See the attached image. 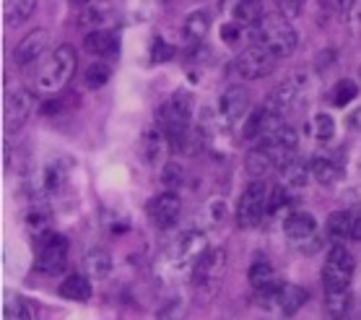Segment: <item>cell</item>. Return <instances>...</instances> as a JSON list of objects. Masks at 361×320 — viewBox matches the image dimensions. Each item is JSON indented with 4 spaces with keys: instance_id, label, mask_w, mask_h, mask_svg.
Returning <instances> with one entry per match:
<instances>
[{
    "instance_id": "6da1fadb",
    "label": "cell",
    "mask_w": 361,
    "mask_h": 320,
    "mask_svg": "<svg viewBox=\"0 0 361 320\" xmlns=\"http://www.w3.org/2000/svg\"><path fill=\"white\" fill-rule=\"evenodd\" d=\"M75 68H78V52L71 45H58L49 60H44L34 76V91L39 97H58L71 83Z\"/></svg>"
},
{
    "instance_id": "7a4b0ae2",
    "label": "cell",
    "mask_w": 361,
    "mask_h": 320,
    "mask_svg": "<svg viewBox=\"0 0 361 320\" xmlns=\"http://www.w3.org/2000/svg\"><path fill=\"white\" fill-rule=\"evenodd\" d=\"M255 45H263L276 58H288L299 45V37L283 13H265L255 24Z\"/></svg>"
},
{
    "instance_id": "3957f363",
    "label": "cell",
    "mask_w": 361,
    "mask_h": 320,
    "mask_svg": "<svg viewBox=\"0 0 361 320\" xmlns=\"http://www.w3.org/2000/svg\"><path fill=\"white\" fill-rule=\"evenodd\" d=\"M192 109H195V99L185 89L174 91L172 97L161 105V109H159V128L166 133V138L172 141L174 146H177V141L192 128V125H190Z\"/></svg>"
},
{
    "instance_id": "277c9868",
    "label": "cell",
    "mask_w": 361,
    "mask_h": 320,
    "mask_svg": "<svg viewBox=\"0 0 361 320\" xmlns=\"http://www.w3.org/2000/svg\"><path fill=\"white\" fill-rule=\"evenodd\" d=\"M257 295V304L263 310L281 312V315H294L304 307V302L310 300V292L296 284H286V281H276L273 287L255 292Z\"/></svg>"
},
{
    "instance_id": "5b68a950",
    "label": "cell",
    "mask_w": 361,
    "mask_h": 320,
    "mask_svg": "<svg viewBox=\"0 0 361 320\" xmlns=\"http://www.w3.org/2000/svg\"><path fill=\"white\" fill-rule=\"evenodd\" d=\"M34 266L42 273H60L68 266V239L60 232H42L34 239Z\"/></svg>"
},
{
    "instance_id": "8992f818",
    "label": "cell",
    "mask_w": 361,
    "mask_h": 320,
    "mask_svg": "<svg viewBox=\"0 0 361 320\" xmlns=\"http://www.w3.org/2000/svg\"><path fill=\"white\" fill-rule=\"evenodd\" d=\"M268 196L271 190L265 188L263 180H252L242 190L237 201V224L242 230H252L268 216Z\"/></svg>"
},
{
    "instance_id": "52a82bcc",
    "label": "cell",
    "mask_w": 361,
    "mask_h": 320,
    "mask_svg": "<svg viewBox=\"0 0 361 320\" xmlns=\"http://www.w3.org/2000/svg\"><path fill=\"white\" fill-rule=\"evenodd\" d=\"M353 255L343 245H333L328 253V261L322 266V287L325 292H345L353 279Z\"/></svg>"
},
{
    "instance_id": "ba28073f",
    "label": "cell",
    "mask_w": 361,
    "mask_h": 320,
    "mask_svg": "<svg viewBox=\"0 0 361 320\" xmlns=\"http://www.w3.org/2000/svg\"><path fill=\"white\" fill-rule=\"evenodd\" d=\"M312 94V83H310V76H291L281 83L279 89L271 91V97L265 102V107H271L276 112H288V109H296L302 107Z\"/></svg>"
},
{
    "instance_id": "9c48e42d",
    "label": "cell",
    "mask_w": 361,
    "mask_h": 320,
    "mask_svg": "<svg viewBox=\"0 0 361 320\" xmlns=\"http://www.w3.org/2000/svg\"><path fill=\"white\" fill-rule=\"evenodd\" d=\"M257 148L263 151L268 159L273 162L276 170H283L296 159V148H299V136H296L294 128L283 125L279 133H273L271 138H265L257 143Z\"/></svg>"
},
{
    "instance_id": "30bf717a",
    "label": "cell",
    "mask_w": 361,
    "mask_h": 320,
    "mask_svg": "<svg viewBox=\"0 0 361 320\" xmlns=\"http://www.w3.org/2000/svg\"><path fill=\"white\" fill-rule=\"evenodd\" d=\"M276 63H279V58L271 49H265L263 45H250L237 58V73L245 81H257V78L271 76L276 71Z\"/></svg>"
},
{
    "instance_id": "8fae6325",
    "label": "cell",
    "mask_w": 361,
    "mask_h": 320,
    "mask_svg": "<svg viewBox=\"0 0 361 320\" xmlns=\"http://www.w3.org/2000/svg\"><path fill=\"white\" fill-rule=\"evenodd\" d=\"M283 115L281 112H276V109H271V107H260V109H255V112H250V115L245 117V128H242V136H245L247 141H265L271 138L273 133H279L281 128H283Z\"/></svg>"
},
{
    "instance_id": "7c38bea8",
    "label": "cell",
    "mask_w": 361,
    "mask_h": 320,
    "mask_svg": "<svg viewBox=\"0 0 361 320\" xmlns=\"http://www.w3.org/2000/svg\"><path fill=\"white\" fill-rule=\"evenodd\" d=\"M224 268H226V253H224L221 247L205 250V253L197 258L195 266H192V281H195V287L205 289V287L219 284V279L224 276Z\"/></svg>"
},
{
    "instance_id": "4fadbf2b",
    "label": "cell",
    "mask_w": 361,
    "mask_h": 320,
    "mask_svg": "<svg viewBox=\"0 0 361 320\" xmlns=\"http://www.w3.org/2000/svg\"><path fill=\"white\" fill-rule=\"evenodd\" d=\"M47 47H49V32L47 29H34V32H29L16 45V49H13V63L18 68L34 66L47 52Z\"/></svg>"
},
{
    "instance_id": "5bb4252c",
    "label": "cell",
    "mask_w": 361,
    "mask_h": 320,
    "mask_svg": "<svg viewBox=\"0 0 361 320\" xmlns=\"http://www.w3.org/2000/svg\"><path fill=\"white\" fill-rule=\"evenodd\" d=\"M180 211H182V201L177 193H161V196L151 198L146 206V213L148 219L166 230V227H172L177 219H180Z\"/></svg>"
},
{
    "instance_id": "9a60e30c",
    "label": "cell",
    "mask_w": 361,
    "mask_h": 320,
    "mask_svg": "<svg viewBox=\"0 0 361 320\" xmlns=\"http://www.w3.org/2000/svg\"><path fill=\"white\" fill-rule=\"evenodd\" d=\"M283 232L294 245L302 247L317 237V219L310 211H291L283 219Z\"/></svg>"
},
{
    "instance_id": "2e32d148",
    "label": "cell",
    "mask_w": 361,
    "mask_h": 320,
    "mask_svg": "<svg viewBox=\"0 0 361 320\" xmlns=\"http://www.w3.org/2000/svg\"><path fill=\"white\" fill-rule=\"evenodd\" d=\"M338 156L341 154H336V151H317L310 159V174L320 185H333L343 177V162Z\"/></svg>"
},
{
    "instance_id": "e0dca14e",
    "label": "cell",
    "mask_w": 361,
    "mask_h": 320,
    "mask_svg": "<svg viewBox=\"0 0 361 320\" xmlns=\"http://www.w3.org/2000/svg\"><path fill=\"white\" fill-rule=\"evenodd\" d=\"M32 112V97L24 89H11L6 94V131L16 133L29 120Z\"/></svg>"
},
{
    "instance_id": "ac0fdd59",
    "label": "cell",
    "mask_w": 361,
    "mask_h": 320,
    "mask_svg": "<svg viewBox=\"0 0 361 320\" xmlns=\"http://www.w3.org/2000/svg\"><path fill=\"white\" fill-rule=\"evenodd\" d=\"M203 253H205V237H203V232H195V230L185 232L172 247L177 268H182V266H195L197 258Z\"/></svg>"
},
{
    "instance_id": "d6986e66",
    "label": "cell",
    "mask_w": 361,
    "mask_h": 320,
    "mask_svg": "<svg viewBox=\"0 0 361 320\" xmlns=\"http://www.w3.org/2000/svg\"><path fill=\"white\" fill-rule=\"evenodd\" d=\"M219 112L226 123H237L250 112V94L242 86H229L219 99Z\"/></svg>"
},
{
    "instance_id": "ffe728a7",
    "label": "cell",
    "mask_w": 361,
    "mask_h": 320,
    "mask_svg": "<svg viewBox=\"0 0 361 320\" xmlns=\"http://www.w3.org/2000/svg\"><path fill=\"white\" fill-rule=\"evenodd\" d=\"M83 47L99 58H117L120 52V34L112 29H94L83 37Z\"/></svg>"
},
{
    "instance_id": "44dd1931",
    "label": "cell",
    "mask_w": 361,
    "mask_h": 320,
    "mask_svg": "<svg viewBox=\"0 0 361 320\" xmlns=\"http://www.w3.org/2000/svg\"><path fill=\"white\" fill-rule=\"evenodd\" d=\"M169 143L172 141L166 138V133L161 128L146 131L143 133V141H140V154H143V159H146L148 165H159L166 156V151H169Z\"/></svg>"
},
{
    "instance_id": "7402d4cb",
    "label": "cell",
    "mask_w": 361,
    "mask_h": 320,
    "mask_svg": "<svg viewBox=\"0 0 361 320\" xmlns=\"http://www.w3.org/2000/svg\"><path fill=\"white\" fill-rule=\"evenodd\" d=\"M353 235V213L351 211H336L328 216L325 224V237L333 245H343V239H348Z\"/></svg>"
},
{
    "instance_id": "603a6c76",
    "label": "cell",
    "mask_w": 361,
    "mask_h": 320,
    "mask_svg": "<svg viewBox=\"0 0 361 320\" xmlns=\"http://www.w3.org/2000/svg\"><path fill=\"white\" fill-rule=\"evenodd\" d=\"M94 295V287H91V279L83 276V273H71L63 284H60V297H66L71 302H86Z\"/></svg>"
},
{
    "instance_id": "cb8c5ba5",
    "label": "cell",
    "mask_w": 361,
    "mask_h": 320,
    "mask_svg": "<svg viewBox=\"0 0 361 320\" xmlns=\"http://www.w3.org/2000/svg\"><path fill=\"white\" fill-rule=\"evenodd\" d=\"M208 29H211V16L205 13V11H195V13H190L188 18H185V40L190 42V45H197V42L205 40V34H208Z\"/></svg>"
},
{
    "instance_id": "d4e9b609",
    "label": "cell",
    "mask_w": 361,
    "mask_h": 320,
    "mask_svg": "<svg viewBox=\"0 0 361 320\" xmlns=\"http://www.w3.org/2000/svg\"><path fill=\"white\" fill-rule=\"evenodd\" d=\"M234 21L245 26L257 24L260 18L265 16L263 13V0H234Z\"/></svg>"
},
{
    "instance_id": "484cf974",
    "label": "cell",
    "mask_w": 361,
    "mask_h": 320,
    "mask_svg": "<svg viewBox=\"0 0 361 320\" xmlns=\"http://www.w3.org/2000/svg\"><path fill=\"white\" fill-rule=\"evenodd\" d=\"M351 310V295L345 292H325V318L328 320H345Z\"/></svg>"
},
{
    "instance_id": "4316f807",
    "label": "cell",
    "mask_w": 361,
    "mask_h": 320,
    "mask_svg": "<svg viewBox=\"0 0 361 320\" xmlns=\"http://www.w3.org/2000/svg\"><path fill=\"white\" fill-rule=\"evenodd\" d=\"M83 266L89 271V279H102V276H107L112 271V258H109L107 250H91L83 258Z\"/></svg>"
},
{
    "instance_id": "83f0119b",
    "label": "cell",
    "mask_w": 361,
    "mask_h": 320,
    "mask_svg": "<svg viewBox=\"0 0 361 320\" xmlns=\"http://www.w3.org/2000/svg\"><path fill=\"white\" fill-rule=\"evenodd\" d=\"M276 271H273V266L268 261H255L250 266V284H252L255 292H263V289L273 287L276 284Z\"/></svg>"
},
{
    "instance_id": "f1b7e54d",
    "label": "cell",
    "mask_w": 361,
    "mask_h": 320,
    "mask_svg": "<svg viewBox=\"0 0 361 320\" xmlns=\"http://www.w3.org/2000/svg\"><path fill=\"white\" fill-rule=\"evenodd\" d=\"M6 3V24L18 26L32 16L37 8V0H3Z\"/></svg>"
},
{
    "instance_id": "f546056e",
    "label": "cell",
    "mask_w": 361,
    "mask_h": 320,
    "mask_svg": "<svg viewBox=\"0 0 361 320\" xmlns=\"http://www.w3.org/2000/svg\"><path fill=\"white\" fill-rule=\"evenodd\" d=\"M247 172H250V177H255V180H260V177H265L268 172H273L276 167H273V162L268 159V156L260 151V148H255V151H250L247 154Z\"/></svg>"
},
{
    "instance_id": "4dcf8cb0",
    "label": "cell",
    "mask_w": 361,
    "mask_h": 320,
    "mask_svg": "<svg viewBox=\"0 0 361 320\" xmlns=\"http://www.w3.org/2000/svg\"><path fill=\"white\" fill-rule=\"evenodd\" d=\"M356 97H359V86H356L351 78H341V81L333 86V91H330V102L336 107H345Z\"/></svg>"
},
{
    "instance_id": "1f68e13d",
    "label": "cell",
    "mask_w": 361,
    "mask_h": 320,
    "mask_svg": "<svg viewBox=\"0 0 361 320\" xmlns=\"http://www.w3.org/2000/svg\"><path fill=\"white\" fill-rule=\"evenodd\" d=\"M312 136L320 141V143H328V141H333V136H336V123H333V117L325 115V112L314 115V120H312Z\"/></svg>"
},
{
    "instance_id": "d6a6232c",
    "label": "cell",
    "mask_w": 361,
    "mask_h": 320,
    "mask_svg": "<svg viewBox=\"0 0 361 320\" xmlns=\"http://www.w3.org/2000/svg\"><path fill=\"white\" fill-rule=\"evenodd\" d=\"M281 172H283L288 185H294V188H302L304 182H307V177H312V174H310V165H304L299 159H294V162L288 167H283Z\"/></svg>"
},
{
    "instance_id": "836d02e7",
    "label": "cell",
    "mask_w": 361,
    "mask_h": 320,
    "mask_svg": "<svg viewBox=\"0 0 361 320\" xmlns=\"http://www.w3.org/2000/svg\"><path fill=\"white\" fill-rule=\"evenodd\" d=\"M104 18H107V8H102V6H89L86 11H81L78 24H81L86 32H94V29H104V26H102Z\"/></svg>"
},
{
    "instance_id": "e575fe53",
    "label": "cell",
    "mask_w": 361,
    "mask_h": 320,
    "mask_svg": "<svg viewBox=\"0 0 361 320\" xmlns=\"http://www.w3.org/2000/svg\"><path fill=\"white\" fill-rule=\"evenodd\" d=\"M109 76H112V71H109L107 63H91V66L86 68V86L102 89V86L109 81Z\"/></svg>"
},
{
    "instance_id": "d590c367",
    "label": "cell",
    "mask_w": 361,
    "mask_h": 320,
    "mask_svg": "<svg viewBox=\"0 0 361 320\" xmlns=\"http://www.w3.org/2000/svg\"><path fill=\"white\" fill-rule=\"evenodd\" d=\"M185 315H188V304H185L182 297L166 300L161 304V310H159V320H185Z\"/></svg>"
},
{
    "instance_id": "8d00e7d4",
    "label": "cell",
    "mask_w": 361,
    "mask_h": 320,
    "mask_svg": "<svg viewBox=\"0 0 361 320\" xmlns=\"http://www.w3.org/2000/svg\"><path fill=\"white\" fill-rule=\"evenodd\" d=\"M6 320H32V307L21 297H11L6 302Z\"/></svg>"
},
{
    "instance_id": "74e56055",
    "label": "cell",
    "mask_w": 361,
    "mask_h": 320,
    "mask_svg": "<svg viewBox=\"0 0 361 320\" xmlns=\"http://www.w3.org/2000/svg\"><path fill=\"white\" fill-rule=\"evenodd\" d=\"M174 58V45L164 42L161 37H154V45H151V60L154 63H166V60Z\"/></svg>"
},
{
    "instance_id": "f35d334b",
    "label": "cell",
    "mask_w": 361,
    "mask_h": 320,
    "mask_svg": "<svg viewBox=\"0 0 361 320\" xmlns=\"http://www.w3.org/2000/svg\"><path fill=\"white\" fill-rule=\"evenodd\" d=\"M286 203H288L286 188H283V185H276V188L271 190V196H268V216H271V213H276V211H281Z\"/></svg>"
},
{
    "instance_id": "ab89813d",
    "label": "cell",
    "mask_w": 361,
    "mask_h": 320,
    "mask_svg": "<svg viewBox=\"0 0 361 320\" xmlns=\"http://www.w3.org/2000/svg\"><path fill=\"white\" fill-rule=\"evenodd\" d=\"M182 167L180 165H174V162H169V165L164 167V177H161V180H164V185L166 188H177V185H180L182 182Z\"/></svg>"
},
{
    "instance_id": "60d3db41",
    "label": "cell",
    "mask_w": 361,
    "mask_h": 320,
    "mask_svg": "<svg viewBox=\"0 0 361 320\" xmlns=\"http://www.w3.org/2000/svg\"><path fill=\"white\" fill-rule=\"evenodd\" d=\"M304 3L307 0H279L281 11H283V16H294V13H302Z\"/></svg>"
},
{
    "instance_id": "b9f144b4",
    "label": "cell",
    "mask_w": 361,
    "mask_h": 320,
    "mask_svg": "<svg viewBox=\"0 0 361 320\" xmlns=\"http://www.w3.org/2000/svg\"><path fill=\"white\" fill-rule=\"evenodd\" d=\"M353 3H356V0H328V6L336 11V13H348Z\"/></svg>"
},
{
    "instance_id": "7bdbcfd3",
    "label": "cell",
    "mask_w": 361,
    "mask_h": 320,
    "mask_svg": "<svg viewBox=\"0 0 361 320\" xmlns=\"http://www.w3.org/2000/svg\"><path fill=\"white\" fill-rule=\"evenodd\" d=\"M351 237L361 242V213H356V216H353V235H351Z\"/></svg>"
},
{
    "instance_id": "ee69618b",
    "label": "cell",
    "mask_w": 361,
    "mask_h": 320,
    "mask_svg": "<svg viewBox=\"0 0 361 320\" xmlns=\"http://www.w3.org/2000/svg\"><path fill=\"white\" fill-rule=\"evenodd\" d=\"M234 37L239 40V34H234V26H224V40H226V42H234Z\"/></svg>"
},
{
    "instance_id": "f6af8a7d",
    "label": "cell",
    "mask_w": 361,
    "mask_h": 320,
    "mask_svg": "<svg viewBox=\"0 0 361 320\" xmlns=\"http://www.w3.org/2000/svg\"><path fill=\"white\" fill-rule=\"evenodd\" d=\"M353 21H356V24H361V0H356V3H353Z\"/></svg>"
},
{
    "instance_id": "bcb514c9",
    "label": "cell",
    "mask_w": 361,
    "mask_h": 320,
    "mask_svg": "<svg viewBox=\"0 0 361 320\" xmlns=\"http://www.w3.org/2000/svg\"><path fill=\"white\" fill-rule=\"evenodd\" d=\"M351 123L356 125V128H361V109H356V112H353V117H351Z\"/></svg>"
},
{
    "instance_id": "7dc6e473",
    "label": "cell",
    "mask_w": 361,
    "mask_h": 320,
    "mask_svg": "<svg viewBox=\"0 0 361 320\" xmlns=\"http://www.w3.org/2000/svg\"><path fill=\"white\" fill-rule=\"evenodd\" d=\"M73 3H78V6H83V3H89V0H73Z\"/></svg>"
}]
</instances>
